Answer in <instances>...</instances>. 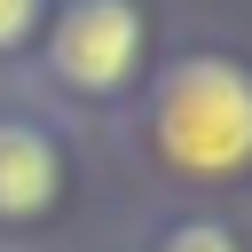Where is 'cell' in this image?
I'll list each match as a JSON object with an SVG mask.
<instances>
[{"label": "cell", "instance_id": "6da1fadb", "mask_svg": "<svg viewBox=\"0 0 252 252\" xmlns=\"http://www.w3.org/2000/svg\"><path fill=\"white\" fill-rule=\"evenodd\" d=\"M150 134L181 173H236L252 158V71L228 55L181 63L150 102Z\"/></svg>", "mask_w": 252, "mask_h": 252}, {"label": "cell", "instance_id": "7a4b0ae2", "mask_svg": "<svg viewBox=\"0 0 252 252\" xmlns=\"http://www.w3.org/2000/svg\"><path fill=\"white\" fill-rule=\"evenodd\" d=\"M47 55H55L63 87H79V94H110V87L134 71V55H142V16H134L126 0H71V8L55 16Z\"/></svg>", "mask_w": 252, "mask_h": 252}, {"label": "cell", "instance_id": "3957f363", "mask_svg": "<svg viewBox=\"0 0 252 252\" xmlns=\"http://www.w3.org/2000/svg\"><path fill=\"white\" fill-rule=\"evenodd\" d=\"M55 197V142L32 126H0V220H32Z\"/></svg>", "mask_w": 252, "mask_h": 252}, {"label": "cell", "instance_id": "277c9868", "mask_svg": "<svg viewBox=\"0 0 252 252\" xmlns=\"http://www.w3.org/2000/svg\"><path fill=\"white\" fill-rule=\"evenodd\" d=\"M165 252H236V244H228V228L189 220V228H173V236H165Z\"/></svg>", "mask_w": 252, "mask_h": 252}, {"label": "cell", "instance_id": "5b68a950", "mask_svg": "<svg viewBox=\"0 0 252 252\" xmlns=\"http://www.w3.org/2000/svg\"><path fill=\"white\" fill-rule=\"evenodd\" d=\"M32 16H39V0H0V47H16L32 32Z\"/></svg>", "mask_w": 252, "mask_h": 252}]
</instances>
